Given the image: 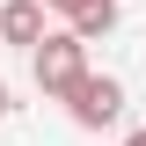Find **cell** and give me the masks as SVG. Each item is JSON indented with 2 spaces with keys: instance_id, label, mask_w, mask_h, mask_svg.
Instances as JSON below:
<instances>
[{
  "instance_id": "6da1fadb",
  "label": "cell",
  "mask_w": 146,
  "mask_h": 146,
  "mask_svg": "<svg viewBox=\"0 0 146 146\" xmlns=\"http://www.w3.org/2000/svg\"><path fill=\"white\" fill-rule=\"evenodd\" d=\"M88 73V44L73 29H44V44L29 51V80H36V95H51V102H66V88Z\"/></svg>"
},
{
  "instance_id": "7a4b0ae2",
  "label": "cell",
  "mask_w": 146,
  "mask_h": 146,
  "mask_svg": "<svg viewBox=\"0 0 146 146\" xmlns=\"http://www.w3.org/2000/svg\"><path fill=\"white\" fill-rule=\"evenodd\" d=\"M124 102H131L124 80H117V73H95V66L66 88V117H73L80 131H110V124H124Z\"/></svg>"
},
{
  "instance_id": "3957f363",
  "label": "cell",
  "mask_w": 146,
  "mask_h": 146,
  "mask_svg": "<svg viewBox=\"0 0 146 146\" xmlns=\"http://www.w3.org/2000/svg\"><path fill=\"white\" fill-rule=\"evenodd\" d=\"M0 44L36 51L44 44V0H0Z\"/></svg>"
},
{
  "instance_id": "277c9868",
  "label": "cell",
  "mask_w": 146,
  "mask_h": 146,
  "mask_svg": "<svg viewBox=\"0 0 146 146\" xmlns=\"http://www.w3.org/2000/svg\"><path fill=\"white\" fill-rule=\"evenodd\" d=\"M117 22H124V0H88V7H73V22H66V29L80 36V44H102Z\"/></svg>"
},
{
  "instance_id": "5b68a950",
  "label": "cell",
  "mask_w": 146,
  "mask_h": 146,
  "mask_svg": "<svg viewBox=\"0 0 146 146\" xmlns=\"http://www.w3.org/2000/svg\"><path fill=\"white\" fill-rule=\"evenodd\" d=\"M73 7H88V0H44V15H66V22H73Z\"/></svg>"
},
{
  "instance_id": "8992f818",
  "label": "cell",
  "mask_w": 146,
  "mask_h": 146,
  "mask_svg": "<svg viewBox=\"0 0 146 146\" xmlns=\"http://www.w3.org/2000/svg\"><path fill=\"white\" fill-rule=\"evenodd\" d=\"M7 110H15V88H7V80H0V117H7Z\"/></svg>"
},
{
  "instance_id": "52a82bcc",
  "label": "cell",
  "mask_w": 146,
  "mask_h": 146,
  "mask_svg": "<svg viewBox=\"0 0 146 146\" xmlns=\"http://www.w3.org/2000/svg\"><path fill=\"white\" fill-rule=\"evenodd\" d=\"M124 146H146V124H131V131H124Z\"/></svg>"
}]
</instances>
